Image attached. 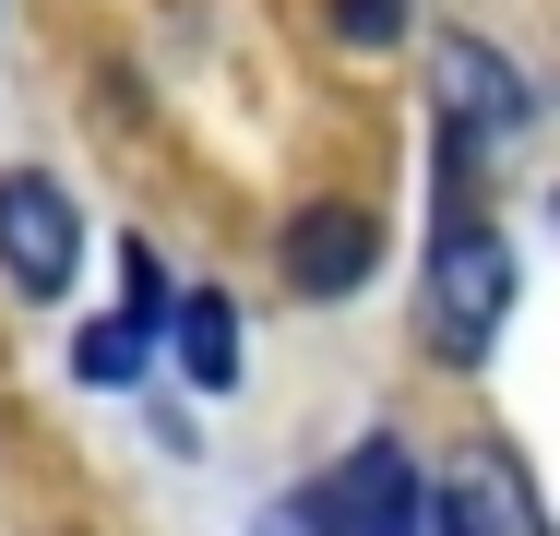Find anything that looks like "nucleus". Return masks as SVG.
<instances>
[{
    "mask_svg": "<svg viewBox=\"0 0 560 536\" xmlns=\"http://www.w3.org/2000/svg\"><path fill=\"white\" fill-rule=\"evenodd\" d=\"M513 311V250L489 226H442V263H430V346L442 358H489V334Z\"/></svg>",
    "mask_w": 560,
    "mask_h": 536,
    "instance_id": "obj_1",
    "label": "nucleus"
},
{
    "mask_svg": "<svg viewBox=\"0 0 560 536\" xmlns=\"http://www.w3.org/2000/svg\"><path fill=\"white\" fill-rule=\"evenodd\" d=\"M72 263H84V214H72V191L36 179V167H12V179H0V275H12L24 299H60Z\"/></svg>",
    "mask_w": 560,
    "mask_h": 536,
    "instance_id": "obj_2",
    "label": "nucleus"
},
{
    "mask_svg": "<svg viewBox=\"0 0 560 536\" xmlns=\"http://www.w3.org/2000/svg\"><path fill=\"white\" fill-rule=\"evenodd\" d=\"M287 275H299V299H358L382 275V214L370 203H299L287 214Z\"/></svg>",
    "mask_w": 560,
    "mask_h": 536,
    "instance_id": "obj_3",
    "label": "nucleus"
},
{
    "mask_svg": "<svg viewBox=\"0 0 560 536\" xmlns=\"http://www.w3.org/2000/svg\"><path fill=\"white\" fill-rule=\"evenodd\" d=\"M311 501H323V525H335V536H418V513H430L406 441H358V453L335 465V489H311Z\"/></svg>",
    "mask_w": 560,
    "mask_h": 536,
    "instance_id": "obj_4",
    "label": "nucleus"
},
{
    "mask_svg": "<svg viewBox=\"0 0 560 536\" xmlns=\"http://www.w3.org/2000/svg\"><path fill=\"white\" fill-rule=\"evenodd\" d=\"M442 96H453V119L477 107V119H501V131L537 107L525 84H513V60H501V48H477V36H453V48H442Z\"/></svg>",
    "mask_w": 560,
    "mask_h": 536,
    "instance_id": "obj_5",
    "label": "nucleus"
},
{
    "mask_svg": "<svg viewBox=\"0 0 560 536\" xmlns=\"http://www.w3.org/2000/svg\"><path fill=\"white\" fill-rule=\"evenodd\" d=\"M167 334H179V370H191L203 394H226V382H238V311H226L215 287H191V299L167 311Z\"/></svg>",
    "mask_w": 560,
    "mask_h": 536,
    "instance_id": "obj_6",
    "label": "nucleus"
},
{
    "mask_svg": "<svg viewBox=\"0 0 560 536\" xmlns=\"http://www.w3.org/2000/svg\"><path fill=\"white\" fill-rule=\"evenodd\" d=\"M143 358H155V334H143L131 311H108V322H84V334H72V382H84V394H131V382H143Z\"/></svg>",
    "mask_w": 560,
    "mask_h": 536,
    "instance_id": "obj_7",
    "label": "nucleus"
},
{
    "mask_svg": "<svg viewBox=\"0 0 560 536\" xmlns=\"http://www.w3.org/2000/svg\"><path fill=\"white\" fill-rule=\"evenodd\" d=\"M335 36L346 48H394L406 36V0H335Z\"/></svg>",
    "mask_w": 560,
    "mask_h": 536,
    "instance_id": "obj_8",
    "label": "nucleus"
},
{
    "mask_svg": "<svg viewBox=\"0 0 560 536\" xmlns=\"http://www.w3.org/2000/svg\"><path fill=\"white\" fill-rule=\"evenodd\" d=\"M250 536H335V525H323V501H262Z\"/></svg>",
    "mask_w": 560,
    "mask_h": 536,
    "instance_id": "obj_9",
    "label": "nucleus"
}]
</instances>
